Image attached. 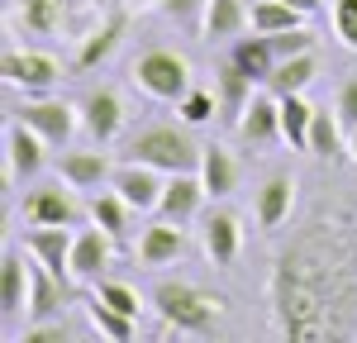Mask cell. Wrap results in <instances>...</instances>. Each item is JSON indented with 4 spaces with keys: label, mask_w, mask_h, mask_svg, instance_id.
<instances>
[{
    "label": "cell",
    "mask_w": 357,
    "mask_h": 343,
    "mask_svg": "<svg viewBox=\"0 0 357 343\" xmlns=\"http://www.w3.org/2000/svg\"><path fill=\"white\" fill-rule=\"evenodd\" d=\"M129 215H134V205L119 196L114 186H110V191H100V196L91 200V220L105 229L114 243H124V238H129Z\"/></svg>",
    "instance_id": "83f0119b"
},
{
    "label": "cell",
    "mask_w": 357,
    "mask_h": 343,
    "mask_svg": "<svg viewBox=\"0 0 357 343\" xmlns=\"http://www.w3.org/2000/svg\"><path fill=\"white\" fill-rule=\"evenodd\" d=\"M176 114H181L186 124H210V119L220 114V96H215V91H200V86H191V91L176 100Z\"/></svg>",
    "instance_id": "1f68e13d"
},
{
    "label": "cell",
    "mask_w": 357,
    "mask_h": 343,
    "mask_svg": "<svg viewBox=\"0 0 357 343\" xmlns=\"http://www.w3.org/2000/svg\"><path fill=\"white\" fill-rule=\"evenodd\" d=\"M20 343H72V329H67L62 314L57 319H33L24 334H20Z\"/></svg>",
    "instance_id": "836d02e7"
},
{
    "label": "cell",
    "mask_w": 357,
    "mask_h": 343,
    "mask_svg": "<svg viewBox=\"0 0 357 343\" xmlns=\"http://www.w3.org/2000/svg\"><path fill=\"white\" fill-rule=\"evenodd\" d=\"M314 72H319L314 53L281 57V62L272 67V77H267V91H272V96H296V91H305V86L314 82Z\"/></svg>",
    "instance_id": "484cf974"
},
{
    "label": "cell",
    "mask_w": 357,
    "mask_h": 343,
    "mask_svg": "<svg viewBox=\"0 0 357 343\" xmlns=\"http://www.w3.org/2000/svg\"><path fill=\"white\" fill-rule=\"evenodd\" d=\"M333 33L357 53V0H333Z\"/></svg>",
    "instance_id": "8d00e7d4"
},
{
    "label": "cell",
    "mask_w": 357,
    "mask_h": 343,
    "mask_svg": "<svg viewBox=\"0 0 357 343\" xmlns=\"http://www.w3.org/2000/svg\"><path fill=\"white\" fill-rule=\"evenodd\" d=\"M333 110H338V119H343V129L353 134V129H357V77L338 86V100H333Z\"/></svg>",
    "instance_id": "74e56055"
},
{
    "label": "cell",
    "mask_w": 357,
    "mask_h": 343,
    "mask_svg": "<svg viewBox=\"0 0 357 343\" xmlns=\"http://www.w3.org/2000/svg\"><path fill=\"white\" fill-rule=\"evenodd\" d=\"M210 200L200 172H172L162 186V200H158V220H172V224H191L200 220V205Z\"/></svg>",
    "instance_id": "9c48e42d"
},
{
    "label": "cell",
    "mask_w": 357,
    "mask_h": 343,
    "mask_svg": "<svg viewBox=\"0 0 357 343\" xmlns=\"http://www.w3.org/2000/svg\"><path fill=\"white\" fill-rule=\"evenodd\" d=\"M200 143L191 139V129H176V124H153V129H143L134 139L124 143V158H134V162H148V167L158 172H200Z\"/></svg>",
    "instance_id": "3957f363"
},
{
    "label": "cell",
    "mask_w": 357,
    "mask_h": 343,
    "mask_svg": "<svg viewBox=\"0 0 357 343\" xmlns=\"http://www.w3.org/2000/svg\"><path fill=\"white\" fill-rule=\"evenodd\" d=\"M124 33H129V10H124V5H110L105 24H96L82 38V48H77V67L91 72V67H100L105 57H114V48H119V38H124Z\"/></svg>",
    "instance_id": "e0dca14e"
},
{
    "label": "cell",
    "mask_w": 357,
    "mask_h": 343,
    "mask_svg": "<svg viewBox=\"0 0 357 343\" xmlns=\"http://www.w3.org/2000/svg\"><path fill=\"white\" fill-rule=\"evenodd\" d=\"M110 186L134 205L138 215H143V210H158L162 186H167V172H158V167H148V162H134V158H129V162H119V167H114Z\"/></svg>",
    "instance_id": "30bf717a"
},
{
    "label": "cell",
    "mask_w": 357,
    "mask_h": 343,
    "mask_svg": "<svg viewBox=\"0 0 357 343\" xmlns=\"http://www.w3.org/2000/svg\"><path fill=\"white\" fill-rule=\"evenodd\" d=\"M77 110H82V129L91 134V143H100V148L124 129V96H119L114 86H91Z\"/></svg>",
    "instance_id": "52a82bcc"
},
{
    "label": "cell",
    "mask_w": 357,
    "mask_h": 343,
    "mask_svg": "<svg viewBox=\"0 0 357 343\" xmlns=\"http://www.w3.org/2000/svg\"><path fill=\"white\" fill-rule=\"evenodd\" d=\"M86 314H91V329H96L100 339H110V343H129L138 334V314L114 310L110 300H100V296L86 300Z\"/></svg>",
    "instance_id": "d4e9b609"
},
{
    "label": "cell",
    "mask_w": 357,
    "mask_h": 343,
    "mask_svg": "<svg viewBox=\"0 0 357 343\" xmlns=\"http://www.w3.org/2000/svg\"><path fill=\"white\" fill-rule=\"evenodd\" d=\"M5 162H10V176L15 181H29V176H38L43 172V162H48V143L38 139L29 124H10L5 129Z\"/></svg>",
    "instance_id": "2e32d148"
},
{
    "label": "cell",
    "mask_w": 357,
    "mask_h": 343,
    "mask_svg": "<svg viewBox=\"0 0 357 343\" xmlns=\"http://www.w3.org/2000/svg\"><path fill=\"white\" fill-rule=\"evenodd\" d=\"M348 129H343V119H338V110H314V124H310V148L305 153H314V158H324V162H333V158H343L348 153V139H343Z\"/></svg>",
    "instance_id": "4316f807"
},
{
    "label": "cell",
    "mask_w": 357,
    "mask_h": 343,
    "mask_svg": "<svg viewBox=\"0 0 357 343\" xmlns=\"http://www.w3.org/2000/svg\"><path fill=\"white\" fill-rule=\"evenodd\" d=\"M153 10H162L167 20H176L181 29H200L205 24V5L210 0H148Z\"/></svg>",
    "instance_id": "d6a6232c"
},
{
    "label": "cell",
    "mask_w": 357,
    "mask_h": 343,
    "mask_svg": "<svg viewBox=\"0 0 357 343\" xmlns=\"http://www.w3.org/2000/svg\"><path fill=\"white\" fill-rule=\"evenodd\" d=\"M200 243H205V257L215 267H229L238 257V243H243V229H238V215L234 210H210L205 224H200Z\"/></svg>",
    "instance_id": "ac0fdd59"
},
{
    "label": "cell",
    "mask_w": 357,
    "mask_h": 343,
    "mask_svg": "<svg viewBox=\"0 0 357 343\" xmlns=\"http://www.w3.org/2000/svg\"><path fill=\"white\" fill-rule=\"evenodd\" d=\"M357 243L338 215H319L291 238L272 267V319L281 339H348L357 334Z\"/></svg>",
    "instance_id": "6da1fadb"
},
{
    "label": "cell",
    "mask_w": 357,
    "mask_h": 343,
    "mask_svg": "<svg viewBox=\"0 0 357 343\" xmlns=\"http://www.w3.org/2000/svg\"><path fill=\"white\" fill-rule=\"evenodd\" d=\"M305 24V10L286 5V0H262L252 5V29L257 33H281V29H301Z\"/></svg>",
    "instance_id": "f546056e"
},
{
    "label": "cell",
    "mask_w": 357,
    "mask_h": 343,
    "mask_svg": "<svg viewBox=\"0 0 357 343\" xmlns=\"http://www.w3.org/2000/svg\"><path fill=\"white\" fill-rule=\"evenodd\" d=\"M0 72H5L10 86H24V91H48V86H57V77H62L57 57L29 53V48H10L5 62H0Z\"/></svg>",
    "instance_id": "5bb4252c"
},
{
    "label": "cell",
    "mask_w": 357,
    "mask_h": 343,
    "mask_svg": "<svg viewBox=\"0 0 357 343\" xmlns=\"http://www.w3.org/2000/svg\"><path fill=\"white\" fill-rule=\"evenodd\" d=\"M57 176L67 181V186H77V191H100L105 181L114 176L110 167V153H100V143L96 148H82V153H57Z\"/></svg>",
    "instance_id": "8fae6325"
},
{
    "label": "cell",
    "mask_w": 357,
    "mask_h": 343,
    "mask_svg": "<svg viewBox=\"0 0 357 343\" xmlns=\"http://www.w3.org/2000/svg\"><path fill=\"white\" fill-rule=\"evenodd\" d=\"M110 257H114V238L96 220H91V229H77V238H72V277L77 282H100Z\"/></svg>",
    "instance_id": "4fadbf2b"
},
{
    "label": "cell",
    "mask_w": 357,
    "mask_h": 343,
    "mask_svg": "<svg viewBox=\"0 0 357 343\" xmlns=\"http://www.w3.org/2000/svg\"><path fill=\"white\" fill-rule=\"evenodd\" d=\"M291 210H296V176L276 172V176H267V181L257 186V224L281 229L291 220Z\"/></svg>",
    "instance_id": "44dd1931"
},
{
    "label": "cell",
    "mask_w": 357,
    "mask_h": 343,
    "mask_svg": "<svg viewBox=\"0 0 357 343\" xmlns=\"http://www.w3.org/2000/svg\"><path fill=\"white\" fill-rule=\"evenodd\" d=\"M348 153H353V158H357V129H353V134H348Z\"/></svg>",
    "instance_id": "ab89813d"
},
{
    "label": "cell",
    "mask_w": 357,
    "mask_h": 343,
    "mask_svg": "<svg viewBox=\"0 0 357 343\" xmlns=\"http://www.w3.org/2000/svg\"><path fill=\"white\" fill-rule=\"evenodd\" d=\"M15 119L29 124V129L48 143V148H67L72 134L82 129V110H77V105H67V100H24V105L15 110Z\"/></svg>",
    "instance_id": "5b68a950"
},
{
    "label": "cell",
    "mask_w": 357,
    "mask_h": 343,
    "mask_svg": "<svg viewBox=\"0 0 357 343\" xmlns=\"http://www.w3.org/2000/svg\"><path fill=\"white\" fill-rule=\"evenodd\" d=\"M77 186H67L62 191V181H43V186H33L24 196V224H67L77 229L82 224V200L72 196Z\"/></svg>",
    "instance_id": "8992f818"
},
{
    "label": "cell",
    "mask_w": 357,
    "mask_h": 343,
    "mask_svg": "<svg viewBox=\"0 0 357 343\" xmlns=\"http://www.w3.org/2000/svg\"><path fill=\"white\" fill-rule=\"evenodd\" d=\"M272 48H276V62L281 57H296V53H314V33L310 29H281V33H272Z\"/></svg>",
    "instance_id": "e575fe53"
},
{
    "label": "cell",
    "mask_w": 357,
    "mask_h": 343,
    "mask_svg": "<svg viewBox=\"0 0 357 343\" xmlns=\"http://www.w3.org/2000/svg\"><path fill=\"white\" fill-rule=\"evenodd\" d=\"M252 86H257V82H252L229 53L215 62V96H220V119H224V124H238V114L248 110V100L257 96Z\"/></svg>",
    "instance_id": "9a60e30c"
},
{
    "label": "cell",
    "mask_w": 357,
    "mask_h": 343,
    "mask_svg": "<svg viewBox=\"0 0 357 343\" xmlns=\"http://www.w3.org/2000/svg\"><path fill=\"white\" fill-rule=\"evenodd\" d=\"M153 310L176 334H215V319L224 314V296L195 282H158L153 286Z\"/></svg>",
    "instance_id": "7a4b0ae2"
},
{
    "label": "cell",
    "mask_w": 357,
    "mask_h": 343,
    "mask_svg": "<svg viewBox=\"0 0 357 343\" xmlns=\"http://www.w3.org/2000/svg\"><path fill=\"white\" fill-rule=\"evenodd\" d=\"M234 129H238V139H243L248 148H267V143H276L281 139V96H272V91L252 96Z\"/></svg>",
    "instance_id": "7c38bea8"
},
{
    "label": "cell",
    "mask_w": 357,
    "mask_h": 343,
    "mask_svg": "<svg viewBox=\"0 0 357 343\" xmlns=\"http://www.w3.org/2000/svg\"><path fill=\"white\" fill-rule=\"evenodd\" d=\"M20 20L29 33H57L62 29V0H24Z\"/></svg>",
    "instance_id": "4dcf8cb0"
},
{
    "label": "cell",
    "mask_w": 357,
    "mask_h": 343,
    "mask_svg": "<svg viewBox=\"0 0 357 343\" xmlns=\"http://www.w3.org/2000/svg\"><path fill=\"white\" fill-rule=\"evenodd\" d=\"M310 124H314V105L305 100V91L281 96V139L291 148H310Z\"/></svg>",
    "instance_id": "f1b7e54d"
},
{
    "label": "cell",
    "mask_w": 357,
    "mask_h": 343,
    "mask_svg": "<svg viewBox=\"0 0 357 343\" xmlns=\"http://www.w3.org/2000/svg\"><path fill=\"white\" fill-rule=\"evenodd\" d=\"M229 57H234V62H238L257 86H267V77H272V67H276L272 33H257V29H252V38L238 33V38H234V48H229Z\"/></svg>",
    "instance_id": "cb8c5ba5"
},
{
    "label": "cell",
    "mask_w": 357,
    "mask_h": 343,
    "mask_svg": "<svg viewBox=\"0 0 357 343\" xmlns=\"http://www.w3.org/2000/svg\"><path fill=\"white\" fill-rule=\"evenodd\" d=\"M96 296H100V300H110L114 310H124V314H138V310H143L138 291H134V286H124V282H96Z\"/></svg>",
    "instance_id": "d590c367"
},
{
    "label": "cell",
    "mask_w": 357,
    "mask_h": 343,
    "mask_svg": "<svg viewBox=\"0 0 357 343\" xmlns=\"http://www.w3.org/2000/svg\"><path fill=\"white\" fill-rule=\"evenodd\" d=\"M286 5H296V10H305V15H314V10H319L324 0H286Z\"/></svg>",
    "instance_id": "f35d334b"
},
{
    "label": "cell",
    "mask_w": 357,
    "mask_h": 343,
    "mask_svg": "<svg viewBox=\"0 0 357 343\" xmlns=\"http://www.w3.org/2000/svg\"><path fill=\"white\" fill-rule=\"evenodd\" d=\"M134 86L153 100H181L191 91V62L172 48H148L134 62Z\"/></svg>",
    "instance_id": "277c9868"
},
{
    "label": "cell",
    "mask_w": 357,
    "mask_h": 343,
    "mask_svg": "<svg viewBox=\"0 0 357 343\" xmlns=\"http://www.w3.org/2000/svg\"><path fill=\"white\" fill-rule=\"evenodd\" d=\"M72 238H77V234L67 224H29L24 248H29V257H38L53 277L77 286V277H72Z\"/></svg>",
    "instance_id": "ba28073f"
},
{
    "label": "cell",
    "mask_w": 357,
    "mask_h": 343,
    "mask_svg": "<svg viewBox=\"0 0 357 343\" xmlns=\"http://www.w3.org/2000/svg\"><path fill=\"white\" fill-rule=\"evenodd\" d=\"M200 181H205L210 200L234 196V191H238V162H234V153L220 148V143H210V148L200 153Z\"/></svg>",
    "instance_id": "603a6c76"
},
{
    "label": "cell",
    "mask_w": 357,
    "mask_h": 343,
    "mask_svg": "<svg viewBox=\"0 0 357 343\" xmlns=\"http://www.w3.org/2000/svg\"><path fill=\"white\" fill-rule=\"evenodd\" d=\"M248 24H252V10H248L243 0H210V5H205L200 33H205L210 43H234Z\"/></svg>",
    "instance_id": "7402d4cb"
},
{
    "label": "cell",
    "mask_w": 357,
    "mask_h": 343,
    "mask_svg": "<svg viewBox=\"0 0 357 343\" xmlns=\"http://www.w3.org/2000/svg\"><path fill=\"white\" fill-rule=\"evenodd\" d=\"M33 262H24L20 248H5L0 257V314L15 319L20 310H29V286H33Z\"/></svg>",
    "instance_id": "d6986e66"
},
{
    "label": "cell",
    "mask_w": 357,
    "mask_h": 343,
    "mask_svg": "<svg viewBox=\"0 0 357 343\" xmlns=\"http://www.w3.org/2000/svg\"><path fill=\"white\" fill-rule=\"evenodd\" d=\"M181 253H186V224L158 220L153 229H143V238H138V262L143 267H167Z\"/></svg>",
    "instance_id": "ffe728a7"
}]
</instances>
